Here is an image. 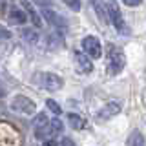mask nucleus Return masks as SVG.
<instances>
[{"label":"nucleus","mask_w":146,"mask_h":146,"mask_svg":"<svg viewBox=\"0 0 146 146\" xmlns=\"http://www.w3.org/2000/svg\"><path fill=\"white\" fill-rule=\"evenodd\" d=\"M9 20H11L13 24L22 26V24L27 22V15L22 11V9H18V7H11V9H9Z\"/></svg>","instance_id":"nucleus-10"},{"label":"nucleus","mask_w":146,"mask_h":146,"mask_svg":"<svg viewBox=\"0 0 146 146\" xmlns=\"http://www.w3.org/2000/svg\"><path fill=\"white\" fill-rule=\"evenodd\" d=\"M33 130H35V137L40 141H48L51 137V131H49V117L46 113H36V117L33 119Z\"/></svg>","instance_id":"nucleus-2"},{"label":"nucleus","mask_w":146,"mask_h":146,"mask_svg":"<svg viewBox=\"0 0 146 146\" xmlns=\"http://www.w3.org/2000/svg\"><path fill=\"white\" fill-rule=\"evenodd\" d=\"M22 35H24V38L27 40V42H31V44H36V40H38V35H36V31L24 29V31H22Z\"/></svg>","instance_id":"nucleus-16"},{"label":"nucleus","mask_w":146,"mask_h":146,"mask_svg":"<svg viewBox=\"0 0 146 146\" xmlns=\"http://www.w3.org/2000/svg\"><path fill=\"white\" fill-rule=\"evenodd\" d=\"M124 64H126V57L121 49H117V48L110 49V73H111V75H115V73L121 71L122 68H124Z\"/></svg>","instance_id":"nucleus-8"},{"label":"nucleus","mask_w":146,"mask_h":146,"mask_svg":"<svg viewBox=\"0 0 146 146\" xmlns=\"http://www.w3.org/2000/svg\"><path fill=\"white\" fill-rule=\"evenodd\" d=\"M73 60H75V66L79 68L82 73H91V71H93V62H91V58L86 53L75 51V55H73Z\"/></svg>","instance_id":"nucleus-9"},{"label":"nucleus","mask_w":146,"mask_h":146,"mask_svg":"<svg viewBox=\"0 0 146 146\" xmlns=\"http://www.w3.org/2000/svg\"><path fill=\"white\" fill-rule=\"evenodd\" d=\"M64 130V124L60 119H49V131H51V137L60 135Z\"/></svg>","instance_id":"nucleus-13"},{"label":"nucleus","mask_w":146,"mask_h":146,"mask_svg":"<svg viewBox=\"0 0 146 146\" xmlns=\"http://www.w3.org/2000/svg\"><path fill=\"white\" fill-rule=\"evenodd\" d=\"M82 49H84V53L90 58H99L102 55V46H100L99 38L93 35H88L82 38Z\"/></svg>","instance_id":"nucleus-4"},{"label":"nucleus","mask_w":146,"mask_h":146,"mask_svg":"<svg viewBox=\"0 0 146 146\" xmlns=\"http://www.w3.org/2000/svg\"><path fill=\"white\" fill-rule=\"evenodd\" d=\"M106 9H108V20L113 24V27H115L119 33L128 35V26H126L124 18H122V13H121V9H119L115 0H108V2H106Z\"/></svg>","instance_id":"nucleus-1"},{"label":"nucleus","mask_w":146,"mask_h":146,"mask_svg":"<svg viewBox=\"0 0 146 146\" xmlns=\"http://www.w3.org/2000/svg\"><path fill=\"white\" fill-rule=\"evenodd\" d=\"M46 106H48L49 110H51V111L55 113V115H60V106H58V104L55 102L53 99H48V100H46Z\"/></svg>","instance_id":"nucleus-17"},{"label":"nucleus","mask_w":146,"mask_h":146,"mask_svg":"<svg viewBox=\"0 0 146 146\" xmlns=\"http://www.w3.org/2000/svg\"><path fill=\"white\" fill-rule=\"evenodd\" d=\"M126 144H133V146H143L144 144V139H143V135H141V131L139 130H135V131H131V135L128 137V141H126Z\"/></svg>","instance_id":"nucleus-14"},{"label":"nucleus","mask_w":146,"mask_h":146,"mask_svg":"<svg viewBox=\"0 0 146 146\" xmlns=\"http://www.w3.org/2000/svg\"><path fill=\"white\" fill-rule=\"evenodd\" d=\"M68 121H70V124L73 128H82V124H84V122H82V117L75 115V113H70V115H68Z\"/></svg>","instance_id":"nucleus-15"},{"label":"nucleus","mask_w":146,"mask_h":146,"mask_svg":"<svg viewBox=\"0 0 146 146\" xmlns=\"http://www.w3.org/2000/svg\"><path fill=\"white\" fill-rule=\"evenodd\" d=\"M38 84L48 91H58L64 86V80L55 73H40L38 75Z\"/></svg>","instance_id":"nucleus-5"},{"label":"nucleus","mask_w":146,"mask_h":146,"mask_svg":"<svg viewBox=\"0 0 146 146\" xmlns=\"http://www.w3.org/2000/svg\"><path fill=\"white\" fill-rule=\"evenodd\" d=\"M11 110H15L18 113H24V115H33L36 111V104L31 99L24 97V95H17L11 99Z\"/></svg>","instance_id":"nucleus-3"},{"label":"nucleus","mask_w":146,"mask_h":146,"mask_svg":"<svg viewBox=\"0 0 146 146\" xmlns=\"http://www.w3.org/2000/svg\"><path fill=\"white\" fill-rule=\"evenodd\" d=\"M62 2L70 9H73V11H79L80 9V0H62Z\"/></svg>","instance_id":"nucleus-18"},{"label":"nucleus","mask_w":146,"mask_h":146,"mask_svg":"<svg viewBox=\"0 0 146 146\" xmlns=\"http://www.w3.org/2000/svg\"><path fill=\"white\" fill-rule=\"evenodd\" d=\"M58 144H73V141H70V139H62V141H58Z\"/></svg>","instance_id":"nucleus-21"},{"label":"nucleus","mask_w":146,"mask_h":146,"mask_svg":"<svg viewBox=\"0 0 146 146\" xmlns=\"http://www.w3.org/2000/svg\"><path fill=\"white\" fill-rule=\"evenodd\" d=\"M122 110V102L121 100H110V102H106L102 108L97 111V119L99 121H106V119H111L121 113Z\"/></svg>","instance_id":"nucleus-7"},{"label":"nucleus","mask_w":146,"mask_h":146,"mask_svg":"<svg viewBox=\"0 0 146 146\" xmlns=\"http://www.w3.org/2000/svg\"><path fill=\"white\" fill-rule=\"evenodd\" d=\"M24 7H26V15H27V18L31 20V24H33L35 27H42V18L38 17V13H36L33 7H31V4L24 0Z\"/></svg>","instance_id":"nucleus-11"},{"label":"nucleus","mask_w":146,"mask_h":146,"mask_svg":"<svg viewBox=\"0 0 146 146\" xmlns=\"http://www.w3.org/2000/svg\"><path fill=\"white\" fill-rule=\"evenodd\" d=\"M6 9V0H0V13Z\"/></svg>","instance_id":"nucleus-22"},{"label":"nucleus","mask_w":146,"mask_h":146,"mask_svg":"<svg viewBox=\"0 0 146 146\" xmlns=\"http://www.w3.org/2000/svg\"><path fill=\"white\" fill-rule=\"evenodd\" d=\"M93 7H95V11H97L100 22H104V24L110 22L108 20V9H106V6H104V0H93Z\"/></svg>","instance_id":"nucleus-12"},{"label":"nucleus","mask_w":146,"mask_h":146,"mask_svg":"<svg viewBox=\"0 0 146 146\" xmlns=\"http://www.w3.org/2000/svg\"><path fill=\"white\" fill-rule=\"evenodd\" d=\"M35 4H38L40 7H48L51 6V0H35Z\"/></svg>","instance_id":"nucleus-20"},{"label":"nucleus","mask_w":146,"mask_h":146,"mask_svg":"<svg viewBox=\"0 0 146 146\" xmlns=\"http://www.w3.org/2000/svg\"><path fill=\"white\" fill-rule=\"evenodd\" d=\"M42 17H44L53 27H57V29H60V31H66V29H68V22H66V18H64L62 15H58L55 9H51V6L42 7Z\"/></svg>","instance_id":"nucleus-6"},{"label":"nucleus","mask_w":146,"mask_h":146,"mask_svg":"<svg viewBox=\"0 0 146 146\" xmlns=\"http://www.w3.org/2000/svg\"><path fill=\"white\" fill-rule=\"evenodd\" d=\"M122 2L126 4V6H131V7H135V6H139L143 0H122Z\"/></svg>","instance_id":"nucleus-19"}]
</instances>
